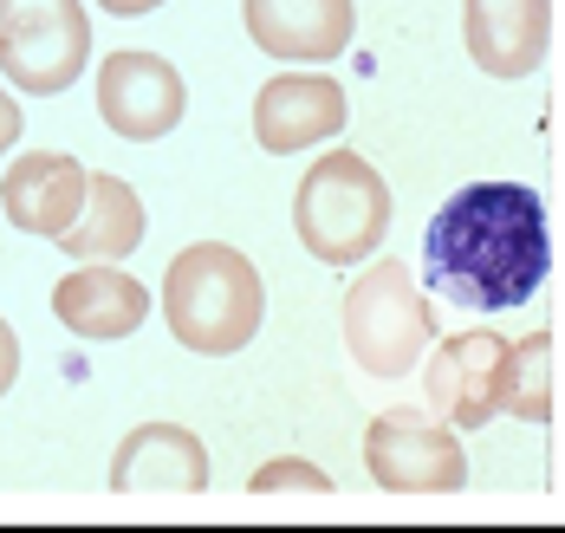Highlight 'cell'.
<instances>
[{"label": "cell", "instance_id": "cell-3", "mask_svg": "<svg viewBox=\"0 0 565 533\" xmlns=\"http://www.w3.org/2000/svg\"><path fill=\"white\" fill-rule=\"evenodd\" d=\"M391 228V189L358 150H326L292 189V235L326 267H358Z\"/></svg>", "mask_w": 565, "mask_h": 533}, {"label": "cell", "instance_id": "cell-10", "mask_svg": "<svg viewBox=\"0 0 565 533\" xmlns=\"http://www.w3.org/2000/svg\"><path fill=\"white\" fill-rule=\"evenodd\" d=\"M247 40L280 65H332L351 46V0H241Z\"/></svg>", "mask_w": 565, "mask_h": 533}, {"label": "cell", "instance_id": "cell-13", "mask_svg": "<svg viewBox=\"0 0 565 533\" xmlns=\"http://www.w3.org/2000/svg\"><path fill=\"white\" fill-rule=\"evenodd\" d=\"M53 319L72 339L111 345V339H130L150 319V287L130 280L117 260H78L53 287Z\"/></svg>", "mask_w": 565, "mask_h": 533}, {"label": "cell", "instance_id": "cell-17", "mask_svg": "<svg viewBox=\"0 0 565 533\" xmlns=\"http://www.w3.org/2000/svg\"><path fill=\"white\" fill-rule=\"evenodd\" d=\"M247 488L254 494H332V475L312 469L306 456H280V462H260L247 475Z\"/></svg>", "mask_w": 565, "mask_h": 533}, {"label": "cell", "instance_id": "cell-14", "mask_svg": "<svg viewBox=\"0 0 565 533\" xmlns=\"http://www.w3.org/2000/svg\"><path fill=\"white\" fill-rule=\"evenodd\" d=\"M209 449L182 423H137L111 456V494H202Z\"/></svg>", "mask_w": 565, "mask_h": 533}, {"label": "cell", "instance_id": "cell-12", "mask_svg": "<svg viewBox=\"0 0 565 533\" xmlns=\"http://www.w3.org/2000/svg\"><path fill=\"white\" fill-rule=\"evenodd\" d=\"M85 189H92V170H85L78 157H65V150H26V157H13L7 177H0V209H7V222H13L20 235L58 241L78 222Z\"/></svg>", "mask_w": 565, "mask_h": 533}, {"label": "cell", "instance_id": "cell-2", "mask_svg": "<svg viewBox=\"0 0 565 533\" xmlns=\"http://www.w3.org/2000/svg\"><path fill=\"white\" fill-rule=\"evenodd\" d=\"M267 319V287L254 274V260L227 241H195L182 247L163 274V326L182 352L227 358L254 345Z\"/></svg>", "mask_w": 565, "mask_h": 533}, {"label": "cell", "instance_id": "cell-16", "mask_svg": "<svg viewBox=\"0 0 565 533\" xmlns=\"http://www.w3.org/2000/svg\"><path fill=\"white\" fill-rule=\"evenodd\" d=\"M546 352L553 339L546 332H526L508 358V391H501V411H513L520 423H546L553 416V391H546Z\"/></svg>", "mask_w": 565, "mask_h": 533}, {"label": "cell", "instance_id": "cell-11", "mask_svg": "<svg viewBox=\"0 0 565 533\" xmlns=\"http://www.w3.org/2000/svg\"><path fill=\"white\" fill-rule=\"evenodd\" d=\"M461 40L488 78H533L553 46V0H461Z\"/></svg>", "mask_w": 565, "mask_h": 533}, {"label": "cell", "instance_id": "cell-19", "mask_svg": "<svg viewBox=\"0 0 565 533\" xmlns=\"http://www.w3.org/2000/svg\"><path fill=\"white\" fill-rule=\"evenodd\" d=\"M20 105H13V92H7V85H0V157H7V150H13V143H20Z\"/></svg>", "mask_w": 565, "mask_h": 533}, {"label": "cell", "instance_id": "cell-7", "mask_svg": "<svg viewBox=\"0 0 565 533\" xmlns=\"http://www.w3.org/2000/svg\"><path fill=\"white\" fill-rule=\"evenodd\" d=\"M189 111V92H182V72L157 53H105L98 60V118L111 124L124 143H157L170 137Z\"/></svg>", "mask_w": 565, "mask_h": 533}, {"label": "cell", "instance_id": "cell-18", "mask_svg": "<svg viewBox=\"0 0 565 533\" xmlns=\"http://www.w3.org/2000/svg\"><path fill=\"white\" fill-rule=\"evenodd\" d=\"M13 377H20V339H13V326L0 319V397L13 391Z\"/></svg>", "mask_w": 565, "mask_h": 533}, {"label": "cell", "instance_id": "cell-6", "mask_svg": "<svg viewBox=\"0 0 565 533\" xmlns=\"http://www.w3.org/2000/svg\"><path fill=\"white\" fill-rule=\"evenodd\" d=\"M364 469L384 494H461L468 456L455 423H436L423 411H384L364 429Z\"/></svg>", "mask_w": 565, "mask_h": 533}, {"label": "cell", "instance_id": "cell-5", "mask_svg": "<svg viewBox=\"0 0 565 533\" xmlns=\"http://www.w3.org/2000/svg\"><path fill=\"white\" fill-rule=\"evenodd\" d=\"M92 65L85 0H0V78L13 92L58 98Z\"/></svg>", "mask_w": 565, "mask_h": 533}, {"label": "cell", "instance_id": "cell-15", "mask_svg": "<svg viewBox=\"0 0 565 533\" xmlns=\"http://www.w3.org/2000/svg\"><path fill=\"white\" fill-rule=\"evenodd\" d=\"M58 247L72 260H124V254H137L143 247V202H137V189L124 177H111V170H98L92 189H85L78 222L58 235Z\"/></svg>", "mask_w": 565, "mask_h": 533}, {"label": "cell", "instance_id": "cell-8", "mask_svg": "<svg viewBox=\"0 0 565 533\" xmlns=\"http://www.w3.org/2000/svg\"><path fill=\"white\" fill-rule=\"evenodd\" d=\"M508 358H513V345L501 332H455V339H443L436 358H429V371H423L429 411L443 423H455V429H481L488 416L501 411Z\"/></svg>", "mask_w": 565, "mask_h": 533}, {"label": "cell", "instance_id": "cell-9", "mask_svg": "<svg viewBox=\"0 0 565 533\" xmlns=\"http://www.w3.org/2000/svg\"><path fill=\"white\" fill-rule=\"evenodd\" d=\"M344 85L326 72H274L254 98V143L267 157H299L344 130Z\"/></svg>", "mask_w": 565, "mask_h": 533}, {"label": "cell", "instance_id": "cell-20", "mask_svg": "<svg viewBox=\"0 0 565 533\" xmlns=\"http://www.w3.org/2000/svg\"><path fill=\"white\" fill-rule=\"evenodd\" d=\"M163 0H98V13H111V20H143V13H157Z\"/></svg>", "mask_w": 565, "mask_h": 533}, {"label": "cell", "instance_id": "cell-1", "mask_svg": "<svg viewBox=\"0 0 565 533\" xmlns=\"http://www.w3.org/2000/svg\"><path fill=\"white\" fill-rule=\"evenodd\" d=\"M423 267L436 294L455 299L461 312H508L540 294L553 267L546 241V202L526 182H468L436 209Z\"/></svg>", "mask_w": 565, "mask_h": 533}, {"label": "cell", "instance_id": "cell-4", "mask_svg": "<svg viewBox=\"0 0 565 533\" xmlns=\"http://www.w3.org/2000/svg\"><path fill=\"white\" fill-rule=\"evenodd\" d=\"M344 352L358 358V371L371 377H409V364L436 345V312L429 294L409 280V260H371L351 287H344Z\"/></svg>", "mask_w": 565, "mask_h": 533}]
</instances>
